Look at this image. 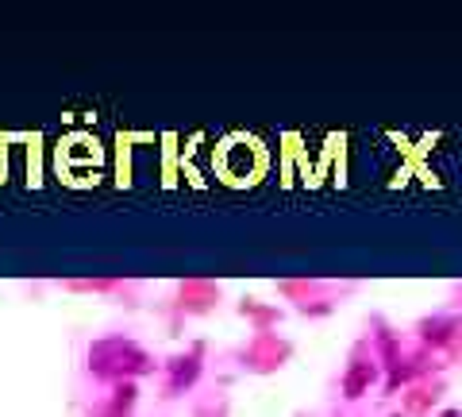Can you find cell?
Returning <instances> with one entry per match:
<instances>
[{"mask_svg": "<svg viewBox=\"0 0 462 417\" xmlns=\"http://www.w3.org/2000/svg\"><path fill=\"white\" fill-rule=\"evenodd\" d=\"M443 417H462V413H443Z\"/></svg>", "mask_w": 462, "mask_h": 417, "instance_id": "1", "label": "cell"}]
</instances>
